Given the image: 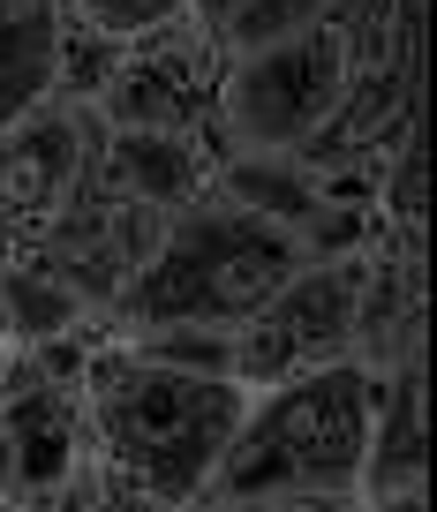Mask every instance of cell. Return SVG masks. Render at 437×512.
Segmentation results:
<instances>
[{
  "instance_id": "4",
  "label": "cell",
  "mask_w": 437,
  "mask_h": 512,
  "mask_svg": "<svg viewBox=\"0 0 437 512\" xmlns=\"http://www.w3.org/2000/svg\"><path fill=\"white\" fill-rule=\"evenodd\" d=\"M370 430H377V369L332 362L309 377L249 392V415L234 430L227 460L211 475V505H264V497H332L362 505L370 475Z\"/></svg>"
},
{
  "instance_id": "2",
  "label": "cell",
  "mask_w": 437,
  "mask_h": 512,
  "mask_svg": "<svg viewBox=\"0 0 437 512\" xmlns=\"http://www.w3.org/2000/svg\"><path fill=\"white\" fill-rule=\"evenodd\" d=\"M83 430H91L98 482L151 512H204L211 475L227 460L234 430L249 415V392L234 377L136 354L129 339H91L76 369Z\"/></svg>"
},
{
  "instance_id": "1",
  "label": "cell",
  "mask_w": 437,
  "mask_h": 512,
  "mask_svg": "<svg viewBox=\"0 0 437 512\" xmlns=\"http://www.w3.org/2000/svg\"><path fill=\"white\" fill-rule=\"evenodd\" d=\"M422 0H332L279 46L219 61L211 144L219 159H392L415 144Z\"/></svg>"
},
{
  "instance_id": "10",
  "label": "cell",
  "mask_w": 437,
  "mask_h": 512,
  "mask_svg": "<svg viewBox=\"0 0 437 512\" xmlns=\"http://www.w3.org/2000/svg\"><path fill=\"white\" fill-rule=\"evenodd\" d=\"M68 0H0V136L61 98Z\"/></svg>"
},
{
  "instance_id": "9",
  "label": "cell",
  "mask_w": 437,
  "mask_h": 512,
  "mask_svg": "<svg viewBox=\"0 0 437 512\" xmlns=\"http://www.w3.org/2000/svg\"><path fill=\"white\" fill-rule=\"evenodd\" d=\"M362 497H430V339L377 369V430Z\"/></svg>"
},
{
  "instance_id": "11",
  "label": "cell",
  "mask_w": 437,
  "mask_h": 512,
  "mask_svg": "<svg viewBox=\"0 0 437 512\" xmlns=\"http://www.w3.org/2000/svg\"><path fill=\"white\" fill-rule=\"evenodd\" d=\"M211 512H355V505H332V497H264V505H211Z\"/></svg>"
},
{
  "instance_id": "12",
  "label": "cell",
  "mask_w": 437,
  "mask_h": 512,
  "mask_svg": "<svg viewBox=\"0 0 437 512\" xmlns=\"http://www.w3.org/2000/svg\"><path fill=\"white\" fill-rule=\"evenodd\" d=\"M83 512H151V505H136V497H121V490H106V482H98Z\"/></svg>"
},
{
  "instance_id": "3",
  "label": "cell",
  "mask_w": 437,
  "mask_h": 512,
  "mask_svg": "<svg viewBox=\"0 0 437 512\" xmlns=\"http://www.w3.org/2000/svg\"><path fill=\"white\" fill-rule=\"evenodd\" d=\"M302 264L309 249L287 226L204 189L196 204H181L166 219L151 264L129 279V294L114 302V317L98 332L114 339L121 332H242Z\"/></svg>"
},
{
  "instance_id": "13",
  "label": "cell",
  "mask_w": 437,
  "mask_h": 512,
  "mask_svg": "<svg viewBox=\"0 0 437 512\" xmlns=\"http://www.w3.org/2000/svg\"><path fill=\"white\" fill-rule=\"evenodd\" d=\"M0 362H8V332H0Z\"/></svg>"
},
{
  "instance_id": "6",
  "label": "cell",
  "mask_w": 437,
  "mask_h": 512,
  "mask_svg": "<svg viewBox=\"0 0 437 512\" xmlns=\"http://www.w3.org/2000/svg\"><path fill=\"white\" fill-rule=\"evenodd\" d=\"M98 490L91 430L76 377H53L38 354L0 362V512H83Z\"/></svg>"
},
{
  "instance_id": "7",
  "label": "cell",
  "mask_w": 437,
  "mask_h": 512,
  "mask_svg": "<svg viewBox=\"0 0 437 512\" xmlns=\"http://www.w3.org/2000/svg\"><path fill=\"white\" fill-rule=\"evenodd\" d=\"M98 166V113L83 98H53L23 128L0 136V264H23L53 241V226L83 204Z\"/></svg>"
},
{
  "instance_id": "5",
  "label": "cell",
  "mask_w": 437,
  "mask_h": 512,
  "mask_svg": "<svg viewBox=\"0 0 437 512\" xmlns=\"http://www.w3.org/2000/svg\"><path fill=\"white\" fill-rule=\"evenodd\" d=\"M370 256H309L234 332V384L264 392L332 362H370Z\"/></svg>"
},
{
  "instance_id": "8",
  "label": "cell",
  "mask_w": 437,
  "mask_h": 512,
  "mask_svg": "<svg viewBox=\"0 0 437 512\" xmlns=\"http://www.w3.org/2000/svg\"><path fill=\"white\" fill-rule=\"evenodd\" d=\"M211 83H219V53H211L204 23L181 16L106 68V83L91 91V113L98 128H166V136L211 144Z\"/></svg>"
}]
</instances>
